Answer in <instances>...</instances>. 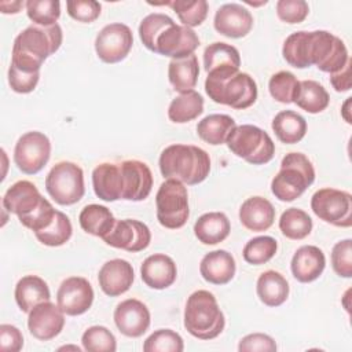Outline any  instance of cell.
I'll use <instances>...</instances> for the list:
<instances>
[{"instance_id":"6da1fadb","label":"cell","mask_w":352,"mask_h":352,"mask_svg":"<svg viewBox=\"0 0 352 352\" xmlns=\"http://www.w3.org/2000/svg\"><path fill=\"white\" fill-rule=\"evenodd\" d=\"M63 40L62 28L30 25L14 40L11 65L26 73H38L44 60L55 54Z\"/></svg>"},{"instance_id":"7a4b0ae2","label":"cell","mask_w":352,"mask_h":352,"mask_svg":"<svg viewBox=\"0 0 352 352\" xmlns=\"http://www.w3.org/2000/svg\"><path fill=\"white\" fill-rule=\"evenodd\" d=\"M158 165L165 179L195 186L208 177L210 172V157L198 146L170 144L162 150Z\"/></svg>"},{"instance_id":"3957f363","label":"cell","mask_w":352,"mask_h":352,"mask_svg":"<svg viewBox=\"0 0 352 352\" xmlns=\"http://www.w3.org/2000/svg\"><path fill=\"white\" fill-rule=\"evenodd\" d=\"M183 320L186 330L199 340L216 338L226 326V319L217 300L208 290H197L190 294Z\"/></svg>"},{"instance_id":"277c9868","label":"cell","mask_w":352,"mask_h":352,"mask_svg":"<svg viewBox=\"0 0 352 352\" xmlns=\"http://www.w3.org/2000/svg\"><path fill=\"white\" fill-rule=\"evenodd\" d=\"M205 91L214 103L236 110L250 107L257 99V84L250 74L243 72L208 74Z\"/></svg>"},{"instance_id":"5b68a950","label":"cell","mask_w":352,"mask_h":352,"mask_svg":"<svg viewBox=\"0 0 352 352\" xmlns=\"http://www.w3.org/2000/svg\"><path fill=\"white\" fill-rule=\"evenodd\" d=\"M315 169L302 153H289L280 161V169L271 182V191L282 202L300 198L314 183Z\"/></svg>"},{"instance_id":"8992f818","label":"cell","mask_w":352,"mask_h":352,"mask_svg":"<svg viewBox=\"0 0 352 352\" xmlns=\"http://www.w3.org/2000/svg\"><path fill=\"white\" fill-rule=\"evenodd\" d=\"M226 143L232 154L253 165L268 164L275 154V143L271 136L252 124L235 126Z\"/></svg>"},{"instance_id":"52a82bcc","label":"cell","mask_w":352,"mask_h":352,"mask_svg":"<svg viewBox=\"0 0 352 352\" xmlns=\"http://www.w3.org/2000/svg\"><path fill=\"white\" fill-rule=\"evenodd\" d=\"M157 220L169 230L182 228L190 216L188 192L186 186L173 179L161 183L155 195Z\"/></svg>"},{"instance_id":"ba28073f","label":"cell","mask_w":352,"mask_h":352,"mask_svg":"<svg viewBox=\"0 0 352 352\" xmlns=\"http://www.w3.org/2000/svg\"><path fill=\"white\" fill-rule=\"evenodd\" d=\"M45 190L59 205L77 204L85 192L82 169L70 161L55 164L45 177Z\"/></svg>"},{"instance_id":"9c48e42d","label":"cell","mask_w":352,"mask_h":352,"mask_svg":"<svg viewBox=\"0 0 352 352\" xmlns=\"http://www.w3.org/2000/svg\"><path fill=\"white\" fill-rule=\"evenodd\" d=\"M344 41L327 30L308 32V62L320 72L333 74L349 60Z\"/></svg>"},{"instance_id":"30bf717a","label":"cell","mask_w":352,"mask_h":352,"mask_svg":"<svg viewBox=\"0 0 352 352\" xmlns=\"http://www.w3.org/2000/svg\"><path fill=\"white\" fill-rule=\"evenodd\" d=\"M312 212L323 221L348 228L352 226V195L348 191L324 187L311 198Z\"/></svg>"},{"instance_id":"8fae6325","label":"cell","mask_w":352,"mask_h":352,"mask_svg":"<svg viewBox=\"0 0 352 352\" xmlns=\"http://www.w3.org/2000/svg\"><path fill=\"white\" fill-rule=\"evenodd\" d=\"M51 155V142L47 135L38 131L23 133L14 148V162L25 175L38 173Z\"/></svg>"},{"instance_id":"7c38bea8","label":"cell","mask_w":352,"mask_h":352,"mask_svg":"<svg viewBox=\"0 0 352 352\" xmlns=\"http://www.w3.org/2000/svg\"><path fill=\"white\" fill-rule=\"evenodd\" d=\"M133 45V36L129 26L121 22L109 23L95 38V51L104 63H118L126 58Z\"/></svg>"},{"instance_id":"4fadbf2b","label":"cell","mask_w":352,"mask_h":352,"mask_svg":"<svg viewBox=\"0 0 352 352\" xmlns=\"http://www.w3.org/2000/svg\"><path fill=\"white\" fill-rule=\"evenodd\" d=\"M198 47L199 38L197 33L191 28L173 22L157 37L154 52L172 59H180L192 55Z\"/></svg>"},{"instance_id":"5bb4252c","label":"cell","mask_w":352,"mask_h":352,"mask_svg":"<svg viewBox=\"0 0 352 352\" xmlns=\"http://www.w3.org/2000/svg\"><path fill=\"white\" fill-rule=\"evenodd\" d=\"M106 245L131 253L144 250L151 242L150 228L135 219L116 220L111 231L103 236Z\"/></svg>"},{"instance_id":"9a60e30c","label":"cell","mask_w":352,"mask_h":352,"mask_svg":"<svg viewBox=\"0 0 352 352\" xmlns=\"http://www.w3.org/2000/svg\"><path fill=\"white\" fill-rule=\"evenodd\" d=\"M94 302V289L82 276L66 278L58 292L56 304L65 315L78 316L85 314Z\"/></svg>"},{"instance_id":"2e32d148","label":"cell","mask_w":352,"mask_h":352,"mask_svg":"<svg viewBox=\"0 0 352 352\" xmlns=\"http://www.w3.org/2000/svg\"><path fill=\"white\" fill-rule=\"evenodd\" d=\"M113 316L118 331L131 338L142 337L148 330L151 322L148 308L136 298L121 301L116 307Z\"/></svg>"},{"instance_id":"e0dca14e","label":"cell","mask_w":352,"mask_h":352,"mask_svg":"<svg viewBox=\"0 0 352 352\" xmlns=\"http://www.w3.org/2000/svg\"><path fill=\"white\" fill-rule=\"evenodd\" d=\"M65 326V314L63 311L51 301H44L37 304L28 318L29 333L40 340L50 341L59 336Z\"/></svg>"},{"instance_id":"ac0fdd59","label":"cell","mask_w":352,"mask_h":352,"mask_svg":"<svg viewBox=\"0 0 352 352\" xmlns=\"http://www.w3.org/2000/svg\"><path fill=\"white\" fill-rule=\"evenodd\" d=\"M122 176V199L139 202L146 199L153 188V173L147 164L139 160L120 162Z\"/></svg>"},{"instance_id":"d6986e66","label":"cell","mask_w":352,"mask_h":352,"mask_svg":"<svg viewBox=\"0 0 352 352\" xmlns=\"http://www.w3.org/2000/svg\"><path fill=\"white\" fill-rule=\"evenodd\" d=\"M44 197L29 180H18L3 195V208L18 216V220L29 217L43 202Z\"/></svg>"},{"instance_id":"ffe728a7","label":"cell","mask_w":352,"mask_h":352,"mask_svg":"<svg viewBox=\"0 0 352 352\" xmlns=\"http://www.w3.org/2000/svg\"><path fill=\"white\" fill-rule=\"evenodd\" d=\"M217 33L230 38L245 37L253 28V16L249 10L238 3H227L217 8L213 19Z\"/></svg>"},{"instance_id":"44dd1931","label":"cell","mask_w":352,"mask_h":352,"mask_svg":"<svg viewBox=\"0 0 352 352\" xmlns=\"http://www.w3.org/2000/svg\"><path fill=\"white\" fill-rule=\"evenodd\" d=\"M135 272L132 265L122 258L106 261L98 274V282L102 292L110 297H118L128 292L133 283Z\"/></svg>"},{"instance_id":"7402d4cb","label":"cell","mask_w":352,"mask_h":352,"mask_svg":"<svg viewBox=\"0 0 352 352\" xmlns=\"http://www.w3.org/2000/svg\"><path fill=\"white\" fill-rule=\"evenodd\" d=\"M140 276L150 289L162 290L173 285L177 268L172 257L164 253H154L142 263Z\"/></svg>"},{"instance_id":"603a6c76","label":"cell","mask_w":352,"mask_h":352,"mask_svg":"<svg viewBox=\"0 0 352 352\" xmlns=\"http://www.w3.org/2000/svg\"><path fill=\"white\" fill-rule=\"evenodd\" d=\"M326 267V257L322 249L314 245H304L292 257L290 270L293 276L301 283L316 280Z\"/></svg>"},{"instance_id":"cb8c5ba5","label":"cell","mask_w":352,"mask_h":352,"mask_svg":"<svg viewBox=\"0 0 352 352\" xmlns=\"http://www.w3.org/2000/svg\"><path fill=\"white\" fill-rule=\"evenodd\" d=\"M239 220L249 231H267L274 224L275 208L267 198L250 197L239 208Z\"/></svg>"},{"instance_id":"d4e9b609","label":"cell","mask_w":352,"mask_h":352,"mask_svg":"<svg viewBox=\"0 0 352 352\" xmlns=\"http://www.w3.org/2000/svg\"><path fill=\"white\" fill-rule=\"evenodd\" d=\"M236 271L234 256L223 249L212 250L206 253L199 264V272L202 278L213 285L228 283Z\"/></svg>"},{"instance_id":"484cf974","label":"cell","mask_w":352,"mask_h":352,"mask_svg":"<svg viewBox=\"0 0 352 352\" xmlns=\"http://www.w3.org/2000/svg\"><path fill=\"white\" fill-rule=\"evenodd\" d=\"M92 187L95 195L106 202L122 199V176L120 164H99L92 170Z\"/></svg>"},{"instance_id":"4316f807","label":"cell","mask_w":352,"mask_h":352,"mask_svg":"<svg viewBox=\"0 0 352 352\" xmlns=\"http://www.w3.org/2000/svg\"><path fill=\"white\" fill-rule=\"evenodd\" d=\"M239 51L227 43L216 41L209 44L204 51V67L208 74L235 73L239 72Z\"/></svg>"},{"instance_id":"83f0119b","label":"cell","mask_w":352,"mask_h":352,"mask_svg":"<svg viewBox=\"0 0 352 352\" xmlns=\"http://www.w3.org/2000/svg\"><path fill=\"white\" fill-rule=\"evenodd\" d=\"M14 297L19 309L29 314L37 304L50 301L51 293L44 279L37 275H26L18 280Z\"/></svg>"},{"instance_id":"f1b7e54d","label":"cell","mask_w":352,"mask_h":352,"mask_svg":"<svg viewBox=\"0 0 352 352\" xmlns=\"http://www.w3.org/2000/svg\"><path fill=\"white\" fill-rule=\"evenodd\" d=\"M230 220L223 212L204 213L194 224V234L204 245H217L223 242L230 235Z\"/></svg>"},{"instance_id":"f546056e","label":"cell","mask_w":352,"mask_h":352,"mask_svg":"<svg viewBox=\"0 0 352 352\" xmlns=\"http://www.w3.org/2000/svg\"><path fill=\"white\" fill-rule=\"evenodd\" d=\"M256 292L264 305L279 307L289 297V283L282 274L268 270L258 276Z\"/></svg>"},{"instance_id":"4dcf8cb0","label":"cell","mask_w":352,"mask_h":352,"mask_svg":"<svg viewBox=\"0 0 352 352\" xmlns=\"http://www.w3.org/2000/svg\"><path fill=\"white\" fill-rule=\"evenodd\" d=\"M199 65L195 54L180 59H172L168 65V78L175 91L183 94L191 91L198 81Z\"/></svg>"},{"instance_id":"1f68e13d","label":"cell","mask_w":352,"mask_h":352,"mask_svg":"<svg viewBox=\"0 0 352 352\" xmlns=\"http://www.w3.org/2000/svg\"><path fill=\"white\" fill-rule=\"evenodd\" d=\"M78 223L87 234L103 239V236H106L114 227L116 219L109 208L98 204H91L84 206L80 212Z\"/></svg>"},{"instance_id":"d6a6232c","label":"cell","mask_w":352,"mask_h":352,"mask_svg":"<svg viewBox=\"0 0 352 352\" xmlns=\"http://www.w3.org/2000/svg\"><path fill=\"white\" fill-rule=\"evenodd\" d=\"M271 126L276 138L285 144L298 143L307 133L305 118L293 110L279 111L274 117Z\"/></svg>"},{"instance_id":"836d02e7","label":"cell","mask_w":352,"mask_h":352,"mask_svg":"<svg viewBox=\"0 0 352 352\" xmlns=\"http://www.w3.org/2000/svg\"><path fill=\"white\" fill-rule=\"evenodd\" d=\"M236 126L232 117L227 114H209L197 125V133L208 144L219 146L227 142L231 131Z\"/></svg>"},{"instance_id":"e575fe53","label":"cell","mask_w":352,"mask_h":352,"mask_svg":"<svg viewBox=\"0 0 352 352\" xmlns=\"http://www.w3.org/2000/svg\"><path fill=\"white\" fill-rule=\"evenodd\" d=\"M293 103H296L301 110L316 114L327 109L330 103V96L326 88L315 80L300 81L297 94Z\"/></svg>"},{"instance_id":"d590c367","label":"cell","mask_w":352,"mask_h":352,"mask_svg":"<svg viewBox=\"0 0 352 352\" xmlns=\"http://www.w3.org/2000/svg\"><path fill=\"white\" fill-rule=\"evenodd\" d=\"M204 111V98L197 91L191 89L180 94L168 107V117L175 124H186L195 120Z\"/></svg>"},{"instance_id":"8d00e7d4","label":"cell","mask_w":352,"mask_h":352,"mask_svg":"<svg viewBox=\"0 0 352 352\" xmlns=\"http://www.w3.org/2000/svg\"><path fill=\"white\" fill-rule=\"evenodd\" d=\"M312 219L307 212L298 208L286 209L279 219L280 232L293 241L307 238L312 231Z\"/></svg>"},{"instance_id":"74e56055","label":"cell","mask_w":352,"mask_h":352,"mask_svg":"<svg viewBox=\"0 0 352 352\" xmlns=\"http://www.w3.org/2000/svg\"><path fill=\"white\" fill-rule=\"evenodd\" d=\"M73 234L70 219L60 210H56L52 221L41 231L36 232V238L45 246L56 248L65 245Z\"/></svg>"},{"instance_id":"f35d334b","label":"cell","mask_w":352,"mask_h":352,"mask_svg":"<svg viewBox=\"0 0 352 352\" xmlns=\"http://www.w3.org/2000/svg\"><path fill=\"white\" fill-rule=\"evenodd\" d=\"M278 250V242L275 238L263 235L252 238L243 246V260L253 265H261L268 263Z\"/></svg>"},{"instance_id":"ab89813d","label":"cell","mask_w":352,"mask_h":352,"mask_svg":"<svg viewBox=\"0 0 352 352\" xmlns=\"http://www.w3.org/2000/svg\"><path fill=\"white\" fill-rule=\"evenodd\" d=\"M180 22L187 28L199 26L208 16L209 6L205 0H173L169 1Z\"/></svg>"},{"instance_id":"60d3db41","label":"cell","mask_w":352,"mask_h":352,"mask_svg":"<svg viewBox=\"0 0 352 352\" xmlns=\"http://www.w3.org/2000/svg\"><path fill=\"white\" fill-rule=\"evenodd\" d=\"M25 7L28 18L34 25L51 26L60 16V3L58 0H28Z\"/></svg>"},{"instance_id":"b9f144b4","label":"cell","mask_w":352,"mask_h":352,"mask_svg":"<svg viewBox=\"0 0 352 352\" xmlns=\"http://www.w3.org/2000/svg\"><path fill=\"white\" fill-rule=\"evenodd\" d=\"M300 81L290 72L282 70L271 76L268 81V89L271 96L280 103H293L294 96L297 94Z\"/></svg>"},{"instance_id":"7bdbcfd3","label":"cell","mask_w":352,"mask_h":352,"mask_svg":"<svg viewBox=\"0 0 352 352\" xmlns=\"http://www.w3.org/2000/svg\"><path fill=\"white\" fill-rule=\"evenodd\" d=\"M184 349L183 338L170 329H160L151 333L143 344L144 352H182Z\"/></svg>"},{"instance_id":"ee69618b","label":"cell","mask_w":352,"mask_h":352,"mask_svg":"<svg viewBox=\"0 0 352 352\" xmlns=\"http://www.w3.org/2000/svg\"><path fill=\"white\" fill-rule=\"evenodd\" d=\"M82 348L88 352H114L117 341L114 334L104 326H91L81 336Z\"/></svg>"},{"instance_id":"f6af8a7d","label":"cell","mask_w":352,"mask_h":352,"mask_svg":"<svg viewBox=\"0 0 352 352\" xmlns=\"http://www.w3.org/2000/svg\"><path fill=\"white\" fill-rule=\"evenodd\" d=\"M175 21L166 15V14H161V12H153L148 14L147 16H144L139 25V37L143 43V45L150 50L151 52H154L155 48V40L157 37L162 33V30L173 23Z\"/></svg>"},{"instance_id":"bcb514c9","label":"cell","mask_w":352,"mask_h":352,"mask_svg":"<svg viewBox=\"0 0 352 352\" xmlns=\"http://www.w3.org/2000/svg\"><path fill=\"white\" fill-rule=\"evenodd\" d=\"M331 267L341 278L352 276V239L337 242L331 250Z\"/></svg>"},{"instance_id":"7dc6e473","label":"cell","mask_w":352,"mask_h":352,"mask_svg":"<svg viewBox=\"0 0 352 352\" xmlns=\"http://www.w3.org/2000/svg\"><path fill=\"white\" fill-rule=\"evenodd\" d=\"M66 8L70 18L82 23H91L96 21L102 11L100 3L95 0H67Z\"/></svg>"},{"instance_id":"c3c4849f","label":"cell","mask_w":352,"mask_h":352,"mask_svg":"<svg viewBox=\"0 0 352 352\" xmlns=\"http://www.w3.org/2000/svg\"><path fill=\"white\" fill-rule=\"evenodd\" d=\"M309 12L308 3L304 0H279L276 3V15L285 23H300Z\"/></svg>"},{"instance_id":"681fc988","label":"cell","mask_w":352,"mask_h":352,"mask_svg":"<svg viewBox=\"0 0 352 352\" xmlns=\"http://www.w3.org/2000/svg\"><path fill=\"white\" fill-rule=\"evenodd\" d=\"M40 78L38 73H26L15 67L14 65H10L8 67V84L14 92L18 94H29L34 91L37 87Z\"/></svg>"},{"instance_id":"f907efd6","label":"cell","mask_w":352,"mask_h":352,"mask_svg":"<svg viewBox=\"0 0 352 352\" xmlns=\"http://www.w3.org/2000/svg\"><path fill=\"white\" fill-rule=\"evenodd\" d=\"M239 352H275V340L264 333H252L245 336L238 344Z\"/></svg>"},{"instance_id":"816d5d0a","label":"cell","mask_w":352,"mask_h":352,"mask_svg":"<svg viewBox=\"0 0 352 352\" xmlns=\"http://www.w3.org/2000/svg\"><path fill=\"white\" fill-rule=\"evenodd\" d=\"M23 346V336L21 330L12 324H0V351L18 352Z\"/></svg>"},{"instance_id":"f5cc1de1","label":"cell","mask_w":352,"mask_h":352,"mask_svg":"<svg viewBox=\"0 0 352 352\" xmlns=\"http://www.w3.org/2000/svg\"><path fill=\"white\" fill-rule=\"evenodd\" d=\"M351 65L352 62L349 59L348 63L341 70L330 74V84L337 92H346L351 89Z\"/></svg>"},{"instance_id":"db71d44e","label":"cell","mask_w":352,"mask_h":352,"mask_svg":"<svg viewBox=\"0 0 352 352\" xmlns=\"http://www.w3.org/2000/svg\"><path fill=\"white\" fill-rule=\"evenodd\" d=\"M25 4L23 1H0V10L3 14H16Z\"/></svg>"},{"instance_id":"11a10c76","label":"cell","mask_w":352,"mask_h":352,"mask_svg":"<svg viewBox=\"0 0 352 352\" xmlns=\"http://www.w3.org/2000/svg\"><path fill=\"white\" fill-rule=\"evenodd\" d=\"M351 99L352 98H346L345 103L342 104V110H341V116L344 117V120L348 122V124H352V118L349 116V106H351Z\"/></svg>"},{"instance_id":"9f6ffc18","label":"cell","mask_w":352,"mask_h":352,"mask_svg":"<svg viewBox=\"0 0 352 352\" xmlns=\"http://www.w3.org/2000/svg\"><path fill=\"white\" fill-rule=\"evenodd\" d=\"M63 349H74V351H77V352L81 351L78 346H70V345H69V346H62V348H59V351H63Z\"/></svg>"}]
</instances>
